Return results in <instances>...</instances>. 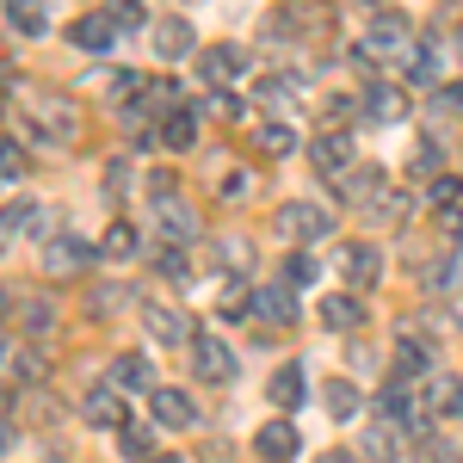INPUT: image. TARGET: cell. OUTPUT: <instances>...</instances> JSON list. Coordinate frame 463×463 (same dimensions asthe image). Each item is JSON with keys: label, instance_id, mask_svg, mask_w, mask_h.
<instances>
[{"label": "cell", "instance_id": "obj_51", "mask_svg": "<svg viewBox=\"0 0 463 463\" xmlns=\"http://www.w3.org/2000/svg\"><path fill=\"white\" fill-rule=\"evenodd\" d=\"M316 463H358V451H321Z\"/></svg>", "mask_w": 463, "mask_h": 463}, {"label": "cell", "instance_id": "obj_11", "mask_svg": "<svg viewBox=\"0 0 463 463\" xmlns=\"http://www.w3.org/2000/svg\"><path fill=\"white\" fill-rule=\"evenodd\" d=\"M106 383L118 395H155L161 383H155V364H148L143 353H118L111 358V371H106Z\"/></svg>", "mask_w": 463, "mask_h": 463}, {"label": "cell", "instance_id": "obj_35", "mask_svg": "<svg viewBox=\"0 0 463 463\" xmlns=\"http://www.w3.org/2000/svg\"><path fill=\"white\" fill-rule=\"evenodd\" d=\"M420 272V290H458V260H427V266H414Z\"/></svg>", "mask_w": 463, "mask_h": 463}, {"label": "cell", "instance_id": "obj_42", "mask_svg": "<svg viewBox=\"0 0 463 463\" xmlns=\"http://www.w3.org/2000/svg\"><path fill=\"white\" fill-rule=\"evenodd\" d=\"M204 111H211V118H222V124H229V118H241V99H235V93H229V87H216L211 99H204Z\"/></svg>", "mask_w": 463, "mask_h": 463}, {"label": "cell", "instance_id": "obj_22", "mask_svg": "<svg viewBox=\"0 0 463 463\" xmlns=\"http://www.w3.org/2000/svg\"><path fill=\"white\" fill-rule=\"evenodd\" d=\"M266 395H272V408L297 414V408L309 402V377H303V364H279V371H272V383H266Z\"/></svg>", "mask_w": 463, "mask_h": 463}, {"label": "cell", "instance_id": "obj_8", "mask_svg": "<svg viewBox=\"0 0 463 463\" xmlns=\"http://www.w3.org/2000/svg\"><path fill=\"white\" fill-rule=\"evenodd\" d=\"M148 414H155V427H161V432H185V427H198V402H192L185 390H167V383L148 395Z\"/></svg>", "mask_w": 463, "mask_h": 463}, {"label": "cell", "instance_id": "obj_15", "mask_svg": "<svg viewBox=\"0 0 463 463\" xmlns=\"http://www.w3.org/2000/svg\"><path fill=\"white\" fill-rule=\"evenodd\" d=\"M118 37H124V25H118L111 13H80V19L69 25V43H74V50H87V56H99V50H111Z\"/></svg>", "mask_w": 463, "mask_h": 463}, {"label": "cell", "instance_id": "obj_3", "mask_svg": "<svg viewBox=\"0 0 463 463\" xmlns=\"http://www.w3.org/2000/svg\"><path fill=\"white\" fill-rule=\"evenodd\" d=\"M32 124L50 137V143H74V137H80V111H74L69 93H37L32 99Z\"/></svg>", "mask_w": 463, "mask_h": 463}, {"label": "cell", "instance_id": "obj_26", "mask_svg": "<svg viewBox=\"0 0 463 463\" xmlns=\"http://www.w3.org/2000/svg\"><path fill=\"white\" fill-rule=\"evenodd\" d=\"M427 408L439 414V420H458V414H463V377L439 371V377L427 383Z\"/></svg>", "mask_w": 463, "mask_h": 463}, {"label": "cell", "instance_id": "obj_46", "mask_svg": "<svg viewBox=\"0 0 463 463\" xmlns=\"http://www.w3.org/2000/svg\"><path fill=\"white\" fill-rule=\"evenodd\" d=\"M458 198H463V179L458 174H439V179H432V204H458Z\"/></svg>", "mask_w": 463, "mask_h": 463}, {"label": "cell", "instance_id": "obj_13", "mask_svg": "<svg viewBox=\"0 0 463 463\" xmlns=\"http://www.w3.org/2000/svg\"><path fill=\"white\" fill-rule=\"evenodd\" d=\"M383 192H390V185H383V167H377V161H371V167H346V174L334 179V198H340V204H364V211H371Z\"/></svg>", "mask_w": 463, "mask_h": 463}, {"label": "cell", "instance_id": "obj_16", "mask_svg": "<svg viewBox=\"0 0 463 463\" xmlns=\"http://www.w3.org/2000/svg\"><path fill=\"white\" fill-rule=\"evenodd\" d=\"M241 69H248V56H241L235 43H211V50H198V80H204L211 93H216V87H229Z\"/></svg>", "mask_w": 463, "mask_h": 463}, {"label": "cell", "instance_id": "obj_12", "mask_svg": "<svg viewBox=\"0 0 463 463\" xmlns=\"http://www.w3.org/2000/svg\"><path fill=\"white\" fill-rule=\"evenodd\" d=\"M253 316L260 321H272V327H297V285H285V279H272V285H260L253 290Z\"/></svg>", "mask_w": 463, "mask_h": 463}, {"label": "cell", "instance_id": "obj_36", "mask_svg": "<svg viewBox=\"0 0 463 463\" xmlns=\"http://www.w3.org/2000/svg\"><path fill=\"white\" fill-rule=\"evenodd\" d=\"M285 285H297V290L321 285V260H316V253H290V260H285Z\"/></svg>", "mask_w": 463, "mask_h": 463}, {"label": "cell", "instance_id": "obj_18", "mask_svg": "<svg viewBox=\"0 0 463 463\" xmlns=\"http://www.w3.org/2000/svg\"><path fill=\"white\" fill-rule=\"evenodd\" d=\"M253 451H260L266 463H290L297 451H303V432H297L285 414H279V420H266V427L253 432Z\"/></svg>", "mask_w": 463, "mask_h": 463}, {"label": "cell", "instance_id": "obj_6", "mask_svg": "<svg viewBox=\"0 0 463 463\" xmlns=\"http://www.w3.org/2000/svg\"><path fill=\"white\" fill-rule=\"evenodd\" d=\"M192 364H198V377L216 383V390H222V383H235V353H229V340H222V334H198V340H192Z\"/></svg>", "mask_w": 463, "mask_h": 463}, {"label": "cell", "instance_id": "obj_31", "mask_svg": "<svg viewBox=\"0 0 463 463\" xmlns=\"http://www.w3.org/2000/svg\"><path fill=\"white\" fill-rule=\"evenodd\" d=\"M6 25L19 37H43L50 19H43V0H6Z\"/></svg>", "mask_w": 463, "mask_h": 463}, {"label": "cell", "instance_id": "obj_34", "mask_svg": "<svg viewBox=\"0 0 463 463\" xmlns=\"http://www.w3.org/2000/svg\"><path fill=\"white\" fill-rule=\"evenodd\" d=\"M402 216H408V198H402V192L390 185V192H383V198H377V204L364 211V222H371V229H395Z\"/></svg>", "mask_w": 463, "mask_h": 463}, {"label": "cell", "instance_id": "obj_49", "mask_svg": "<svg viewBox=\"0 0 463 463\" xmlns=\"http://www.w3.org/2000/svg\"><path fill=\"white\" fill-rule=\"evenodd\" d=\"M130 179H137V174H130V161H111V167H106V192H111V198L130 192Z\"/></svg>", "mask_w": 463, "mask_h": 463}, {"label": "cell", "instance_id": "obj_48", "mask_svg": "<svg viewBox=\"0 0 463 463\" xmlns=\"http://www.w3.org/2000/svg\"><path fill=\"white\" fill-rule=\"evenodd\" d=\"M106 13L118 19V25H124V32H137V25H143V6H137V0H111Z\"/></svg>", "mask_w": 463, "mask_h": 463}, {"label": "cell", "instance_id": "obj_28", "mask_svg": "<svg viewBox=\"0 0 463 463\" xmlns=\"http://www.w3.org/2000/svg\"><path fill=\"white\" fill-rule=\"evenodd\" d=\"M321 408H327L334 420H358L364 395H358V383H346V377H327V383H321Z\"/></svg>", "mask_w": 463, "mask_h": 463}, {"label": "cell", "instance_id": "obj_20", "mask_svg": "<svg viewBox=\"0 0 463 463\" xmlns=\"http://www.w3.org/2000/svg\"><path fill=\"white\" fill-rule=\"evenodd\" d=\"M80 420H93V427L124 432V427H130V420H124V395L111 390V383H93V390L80 395Z\"/></svg>", "mask_w": 463, "mask_h": 463}, {"label": "cell", "instance_id": "obj_30", "mask_svg": "<svg viewBox=\"0 0 463 463\" xmlns=\"http://www.w3.org/2000/svg\"><path fill=\"white\" fill-rule=\"evenodd\" d=\"M13 321L37 340V334H50V327H56V303H50V297H25V303H13Z\"/></svg>", "mask_w": 463, "mask_h": 463}, {"label": "cell", "instance_id": "obj_10", "mask_svg": "<svg viewBox=\"0 0 463 463\" xmlns=\"http://www.w3.org/2000/svg\"><path fill=\"white\" fill-rule=\"evenodd\" d=\"M408 439H414V427H402V420H383V414H377L371 432L358 439V451H364L371 463H395L402 451H408Z\"/></svg>", "mask_w": 463, "mask_h": 463}, {"label": "cell", "instance_id": "obj_21", "mask_svg": "<svg viewBox=\"0 0 463 463\" xmlns=\"http://www.w3.org/2000/svg\"><path fill=\"white\" fill-rule=\"evenodd\" d=\"M50 229H56V211H43V204H32V198H13V204H6V235H37V241H56Z\"/></svg>", "mask_w": 463, "mask_h": 463}, {"label": "cell", "instance_id": "obj_2", "mask_svg": "<svg viewBox=\"0 0 463 463\" xmlns=\"http://www.w3.org/2000/svg\"><path fill=\"white\" fill-rule=\"evenodd\" d=\"M408 37H414L408 13H395V6H377V13H371V25H364V43H358V56H364V62H371V56H408Z\"/></svg>", "mask_w": 463, "mask_h": 463}, {"label": "cell", "instance_id": "obj_45", "mask_svg": "<svg viewBox=\"0 0 463 463\" xmlns=\"http://www.w3.org/2000/svg\"><path fill=\"white\" fill-rule=\"evenodd\" d=\"M0 174H6V185H19V174H25V155H19L13 137H6V148H0Z\"/></svg>", "mask_w": 463, "mask_h": 463}, {"label": "cell", "instance_id": "obj_47", "mask_svg": "<svg viewBox=\"0 0 463 463\" xmlns=\"http://www.w3.org/2000/svg\"><path fill=\"white\" fill-rule=\"evenodd\" d=\"M124 303H130V285H124V290H118V285H111V290H93V309H99V316H118Z\"/></svg>", "mask_w": 463, "mask_h": 463}, {"label": "cell", "instance_id": "obj_37", "mask_svg": "<svg viewBox=\"0 0 463 463\" xmlns=\"http://www.w3.org/2000/svg\"><path fill=\"white\" fill-rule=\"evenodd\" d=\"M118 458H137V463L155 458V432H148V427H124V432H118Z\"/></svg>", "mask_w": 463, "mask_h": 463}, {"label": "cell", "instance_id": "obj_25", "mask_svg": "<svg viewBox=\"0 0 463 463\" xmlns=\"http://www.w3.org/2000/svg\"><path fill=\"white\" fill-rule=\"evenodd\" d=\"M211 253H216V272H235V279L253 272V235H216Z\"/></svg>", "mask_w": 463, "mask_h": 463}, {"label": "cell", "instance_id": "obj_5", "mask_svg": "<svg viewBox=\"0 0 463 463\" xmlns=\"http://www.w3.org/2000/svg\"><path fill=\"white\" fill-rule=\"evenodd\" d=\"M143 327H148V340H155V346H192V340H198L192 316L174 309V303H143Z\"/></svg>", "mask_w": 463, "mask_h": 463}, {"label": "cell", "instance_id": "obj_24", "mask_svg": "<svg viewBox=\"0 0 463 463\" xmlns=\"http://www.w3.org/2000/svg\"><path fill=\"white\" fill-rule=\"evenodd\" d=\"M6 377H13V390H19V383H25V390H43L50 358L37 353V346H6Z\"/></svg>", "mask_w": 463, "mask_h": 463}, {"label": "cell", "instance_id": "obj_41", "mask_svg": "<svg viewBox=\"0 0 463 463\" xmlns=\"http://www.w3.org/2000/svg\"><path fill=\"white\" fill-rule=\"evenodd\" d=\"M408 167L439 179V143H432V137H420V143H414V155H408Z\"/></svg>", "mask_w": 463, "mask_h": 463}, {"label": "cell", "instance_id": "obj_9", "mask_svg": "<svg viewBox=\"0 0 463 463\" xmlns=\"http://www.w3.org/2000/svg\"><path fill=\"white\" fill-rule=\"evenodd\" d=\"M340 279L353 290H371L377 279H383V253H377V241H346L340 248Z\"/></svg>", "mask_w": 463, "mask_h": 463}, {"label": "cell", "instance_id": "obj_23", "mask_svg": "<svg viewBox=\"0 0 463 463\" xmlns=\"http://www.w3.org/2000/svg\"><path fill=\"white\" fill-rule=\"evenodd\" d=\"M420 371H432V340H420L414 327H402V334H395V377L414 383Z\"/></svg>", "mask_w": 463, "mask_h": 463}, {"label": "cell", "instance_id": "obj_19", "mask_svg": "<svg viewBox=\"0 0 463 463\" xmlns=\"http://www.w3.org/2000/svg\"><path fill=\"white\" fill-rule=\"evenodd\" d=\"M358 111H364L371 124H402V118H408V93L390 87V80H371L364 99H358Z\"/></svg>", "mask_w": 463, "mask_h": 463}, {"label": "cell", "instance_id": "obj_32", "mask_svg": "<svg viewBox=\"0 0 463 463\" xmlns=\"http://www.w3.org/2000/svg\"><path fill=\"white\" fill-rule=\"evenodd\" d=\"M155 137H161V148H192L198 143V111H174V118H161V130H155Z\"/></svg>", "mask_w": 463, "mask_h": 463}, {"label": "cell", "instance_id": "obj_14", "mask_svg": "<svg viewBox=\"0 0 463 463\" xmlns=\"http://www.w3.org/2000/svg\"><path fill=\"white\" fill-rule=\"evenodd\" d=\"M148 43H155L161 62H185V56H198V32H192V19H174V13L155 19V37H148Z\"/></svg>", "mask_w": 463, "mask_h": 463}, {"label": "cell", "instance_id": "obj_1", "mask_svg": "<svg viewBox=\"0 0 463 463\" xmlns=\"http://www.w3.org/2000/svg\"><path fill=\"white\" fill-rule=\"evenodd\" d=\"M272 235H285V241H321V235H334V211H321L309 198H290L272 211Z\"/></svg>", "mask_w": 463, "mask_h": 463}, {"label": "cell", "instance_id": "obj_44", "mask_svg": "<svg viewBox=\"0 0 463 463\" xmlns=\"http://www.w3.org/2000/svg\"><path fill=\"white\" fill-rule=\"evenodd\" d=\"M248 192H253V174H241V167H229L222 185H216V198H248Z\"/></svg>", "mask_w": 463, "mask_h": 463}, {"label": "cell", "instance_id": "obj_7", "mask_svg": "<svg viewBox=\"0 0 463 463\" xmlns=\"http://www.w3.org/2000/svg\"><path fill=\"white\" fill-rule=\"evenodd\" d=\"M155 229L167 235V248H185V241H198V211L179 192H167V198H155Z\"/></svg>", "mask_w": 463, "mask_h": 463}, {"label": "cell", "instance_id": "obj_17", "mask_svg": "<svg viewBox=\"0 0 463 463\" xmlns=\"http://www.w3.org/2000/svg\"><path fill=\"white\" fill-rule=\"evenodd\" d=\"M309 161H316V174L340 179L346 167H358L353 161V137H346V130H321L316 143H309Z\"/></svg>", "mask_w": 463, "mask_h": 463}, {"label": "cell", "instance_id": "obj_29", "mask_svg": "<svg viewBox=\"0 0 463 463\" xmlns=\"http://www.w3.org/2000/svg\"><path fill=\"white\" fill-rule=\"evenodd\" d=\"M99 253H106V260H137V253H143V229H137V222H111L106 235H99Z\"/></svg>", "mask_w": 463, "mask_h": 463}, {"label": "cell", "instance_id": "obj_33", "mask_svg": "<svg viewBox=\"0 0 463 463\" xmlns=\"http://www.w3.org/2000/svg\"><path fill=\"white\" fill-rule=\"evenodd\" d=\"M253 143H260V148H266V155H272V161H279V155H290V148H297V130H290L285 118H266Z\"/></svg>", "mask_w": 463, "mask_h": 463}, {"label": "cell", "instance_id": "obj_40", "mask_svg": "<svg viewBox=\"0 0 463 463\" xmlns=\"http://www.w3.org/2000/svg\"><path fill=\"white\" fill-rule=\"evenodd\" d=\"M155 272H161V279H174V285H185V279H192V260H185V248H167L161 260H155Z\"/></svg>", "mask_w": 463, "mask_h": 463}, {"label": "cell", "instance_id": "obj_27", "mask_svg": "<svg viewBox=\"0 0 463 463\" xmlns=\"http://www.w3.org/2000/svg\"><path fill=\"white\" fill-rule=\"evenodd\" d=\"M321 327H334V334H353V327H364V303L358 297H321Z\"/></svg>", "mask_w": 463, "mask_h": 463}, {"label": "cell", "instance_id": "obj_39", "mask_svg": "<svg viewBox=\"0 0 463 463\" xmlns=\"http://www.w3.org/2000/svg\"><path fill=\"white\" fill-rule=\"evenodd\" d=\"M241 309H253V297L235 279H222V290H216V316H241Z\"/></svg>", "mask_w": 463, "mask_h": 463}, {"label": "cell", "instance_id": "obj_38", "mask_svg": "<svg viewBox=\"0 0 463 463\" xmlns=\"http://www.w3.org/2000/svg\"><path fill=\"white\" fill-rule=\"evenodd\" d=\"M143 106H155V111H167V118H174V111H185V106H179V87H174V80H148Z\"/></svg>", "mask_w": 463, "mask_h": 463}, {"label": "cell", "instance_id": "obj_4", "mask_svg": "<svg viewBox=\"0 0 463 463\" xmlns=\"http://www.w3.org/2000/svg\"><path fill=\"white\" fill-rule=\"evenodd\" d=\"M99 260V241H87V235H56V241H43V272L50 279H74V272H87Z\"/></svg>", "mask_w": 463, "mask_h": 463}, {"label": "cell", "instance_id": "obj_50", "mask_svg": "<svg viewBox=\"0 0 463 463\" xmlns=\"http://www.w3.org/2000/svg\"><path fill=\"white\" fill-rule=\"evenodd\" d=\"M432 99H439V106H445V111H463V80H445V87H439Z\"/></svg>", "mask_w": 463, "mask_h": 463}, {"label": "cell", "instance_id": "obj_43", "mask_svg": "<svg viewBox=\"0 0 463 463\" xmlns=\"http://www.w3.org/2000/svg\"><path fill=\"white\" fill-rule=\"evenodd\" d=\"M420 458H427V463H463L458 445H451V439H439V432H432V439H420Z\"/></svg>", "mask_w": 463, "mask_h": 463}]
</instances>
